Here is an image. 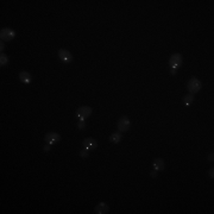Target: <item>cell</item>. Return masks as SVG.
<instances>
[{
  "label": "cell",
  "mask_w": 214,
  "mask_h": 214,
  "mask_svg": "<svg viewBox=\"0 0 214 214\" xmlns=\"http://www.w3.org/2000/svg\"><path fill=\"white\" fill-rule=\"evenodd\" d=\"M201 86H202L201 82H200L197 79L193 77V79L189 80V82H188V85H187V88H188L190 94H194V93H197V92L201 89Z\"/></svg>",
  "instance_id": "obj_1"
},
{
  "label": "cell",
  "mask_w": 214,
  "mask_h": 214,
  "mask_svg": "<svg viewBox=\"0 0 214 214\" xmlns=\"http://www.w3.org/2000/svg\"><path fill=\"white\" fill-rule=\"evenodd\" d=\"M91 114H92V108L88 107V106H82L76 112V117L79 118V120H85L86 118H88Z\"/></svg>",
  "instance_id": "obj_2"
},
{
  "label": "cell",
  "mask_w": 214,
  "mask_h": 214,
  "mask_svg": "<svg viewBox=\"0 0 214 214\" xmlns=\"http://www.w3.org/2000/svg\"><path fill=\"white\" fill-rule=\"evenodd\" d=\"M14 36H16V32L12 29H7L6 27V29H2L1 32H0V37L4 41H11V39L14 38Z\"/></svg>",
  "instance_id": "obj_3"
},
{
  "label": "cell",
  "mask_w": 214,
  "mask_h": 214,
  "mask_svg": "<svg viewBox=\"0 0 214 214\" xmlns=\"http://www.w3.org/2000/svg\"><path fill=\"white\" fill-rule=\"evenodd\" d=\"M169 63H170V67L171 68H177V67H180L181 64H182V56L180 55V54H174L171 57H170V61H169Z\"/></svg>",
  "instance_id": "obj_4"
},
{
  "label": "cell",
  "mask_w": 214,
  "mask_h": 214,
  "mask_svg": "<svg viewBox=\"0 0 214 214\" xmlns=\"http://www.w3.org/2000/svg\"><path fill=\"white\" fill-rule=\"evenodd\" d=\"M58 57H60V60H61L62 62H64V63H70L71 61H73L71 54L68 52L67 50H64V49H61V50L58 51Z\"/></svg>",
  "instance_id": "obj_5"
},
{
  "label": "cell",
  "mask_w": 214,
  "mask_h": 214,
  "mask_svg": "<svg viewBox=\"0 0 214 214\" xmlns=\"http://www.w3.org/2000/svg\"><path fill=\"white\" fill-rule=\"evenodd\" d=\"M118 129L119 131L124 132V131H127L130 129V120L127 119V117H121L118 120Z\"/></svg>",
  "instance_id": "obj_6"
},
{
  "label": "cell",
  "mask_w": 214,
  "mask_h": 214,
  "mask_svg": "<svg viewBox=\"0 0 214 214\" xmlns=\"http://www.w3.org/2000/svg\"><path fill=\"white\" fill-rule=\"evenodd\" d=\"M60 139H61V137H60V135L56 133V132H49V133H47V136H45V142H47L49 145L55 144L56 142H58Z\"/></svg>",
  "instance_id": "obj_7"
},
{
  "label": "cell",
  "mask_w": 214,
  "mask_h": 214,
  "mask_svg": "<svg viewBox=\"0 0 214 214\" xmlns=\"http://www.w3.org/2000/svg\"><path fill=\"white\" fill-rule=\"evenodd\" d=\"M83 146L86 149H88V150H94L95 147L98 146V143L95 142L94 139H92V138H86L83 141Z\"/></svg>",
  "instance_id": "obj_8"
},
{
  "label": "cell",
  "mask_w": 214,
  "mask_h": 214,
  "mask_svg": "<svg viewBox=\"0 0 214 214\" xmlns=\"http://www.w3.org/2000/svg\"><path fill=\"white\" fill-rule=\"evenodd\" d=\"M95 213H98V214L108 213V206H107L105 202H100V203L95 207Z\"/></svg>",
  "instance_id": "obj_9"
},
{
  "label": "cell",
  "mask_w": 214,
  "mask_h": 214,
  "mask_svg": "<svg viewBox=\"0 0 214 214\" xmlns=\"http://www.w3.org/2000/svg\"><path fill=\"white\" fill-rule=\"evenodd\" d=\"M152 166L155 168V170H158V171H160V170H163V169H164V166H166V164H164V161H163L162 158H156V160L154 161V164H152Z\"/></svg>",
  "instance_id": "obj_10"
},
{
  "label": "cell",
  "mask_w": 214,
  "mask_h": 214,
  "mask_svg": "<svg viewBox=\"0 0 214 214\" xmlns=\"http://www.w3.org/2000/svg\"><path fill=\"white\" fill-rule=\"evenodd\" d=\"M19 79L22 82H25V83H30L31 82V75L27 73V71H22L19 73Z\"/></svg>",
  "instance_id": "obj_11"
},
{
  "label": "cell",
  "mask_w": 214,
  "mask_h": 214,
  "mask_svg": "<svg viewBox=\"0 0 214 214\" xmlns=\"http://www.w3.org/2000/svg\"><path fill=\"white\" fill-rule=\"evenodd\" d=\"M110 141H111V143H113V144H118V143L121 141V135H120V132H114V133H112L111 137H110Z\"/></svg>",
  "instance_id": "obj_12"
},
{
  "label": "cell",
  "mask_w": 214,
  "mask_h": 214,
  "mask_svg": "<svg viewBox=\"0 0 214 214\" xmlns=\"http://www.w3.org/2000/svg\"><path fill=\"white\" fill-rule=\"evenodd\" d=\"M193 101H194V96H193V94H188L183 98V104H185L186 106H189Z\"/></svg>",
  "instance_id": "obj_13"
},
{
  "label": "cell",
  "mask_w": 214,
  "mask_h": 214,
  "mask_svg": "<svg viewBox=\"0 0 214 214\" xmlns=\"http://www.w3.org/2000/svg\"><path fill=\"white\" fill-rule=\"evenodd\" d=\"M7 61H8V60H7V56H5V55L1 52V55H0V64H1V66H5V64L7 63Z\"/></svg>",
  "instance_id": "obj_14"
},
{
  "label": "cell",
  "mask_w": 214,
  "mask_h": 214,
  "mask_svg": "<svg viewBox=\"0 0 214 214\" xmlns=\"http://www.w3.org/2000/svg\"><path fill=\"white\" fill-rule=\"evenodd\" d=\"M80 155H81L82 157H88V156H89V150L85 147V149H82V150L80 151Z\"/></svg>",
  "instance_id": "obj_15"
},
{
  "label": "cell",
  "mask_w": 214,
  "mask_h": 214,
  "mask_svg": "<svg viewBox=\"0 0 214 214\" xmlns=\"http://www.w3.org/2000/svg\"><path fill=\"white\" fill-rule=\"evenodd\" d=\"M77 127L81 129V130H83V129H85V121H83V120H80V121L77 123Z\"/></svg>",
  "instance_id": "obj_16"
},
{
  "label": "cell",
  "mask_w": 214,
  "mask_h": 214,
  "mask_svg": "<svg viewBox=\"0 0 214 214\" xmlns=\"http://www.w3.org/2000/svg\"><path fill=\"white\" fill-rule=\"evenodd\" d=\"M151 176H152V177H156V176H157V172H156V171H151Z\"/></svg>",
  "instance_id": "obj_17"
},
{
  "label": "cell",
  "mask_w": 214,
  "mask_h": 214,
  "mask_svg": "<svg viewBox=\"0 0 214 214\" xmlns=\"http://www.w3.org/2000/svg\"><path fill=\"white\" fill-rule=\"evenodd\" d=\"M209 176H211V177L213 178V168H212V169L209 170Z\"/></svg>",
  "instance_id": "obj_18"
},
{
  "label": "cell",
  "mask_w": 214,
  "mask_h": 214,
  "mask_svg": "<svg viewBox=\"0 0 214 214\" xmlns=\"http://www.w3.org/2000/svg\"><path fill=\"white\" fill-rule=\"evenodd\" d=\"M170 73H171L172 75H175V74H176V69H175V68H171V71H170Z\"/></svg>",
  "instance_id": "obj_19"
},
{
  "label": "cell",
  "mask_w": 214,
  "mask_h": 214,
  "mask_svg": "<svg viewBox=\"0 0 214 214\" xmlns=\"http://www.w3.org/2000/svg\"><path fill=\"white\" fill-rule=\"evenodd\" d=\"M208 158H209V161H213V154H211V155H209V157H208Z\"/></svg>",
  "instance_id": "obj_20"
},
{
  "label": "cell",
  "mask_w": 214,
  "mask_h": 214,
  "mask_svg": "<svg viewBox=\"0 0 214 214\" xmlns=\"http://www.w3.org/2000/svg\"><path fill=\"white\" fill-rule=\"evenodd\" d=\"M49 149H50V146H49V144H48V146L44 147V151H49Z\"/></svg>",
  "instance_id": "obj_21"
},
{
  "label": "cell",
  "mask_w": 214,
  "mask_h": 214,
  "mask_svg": "<svg viewBox=\"0 0 214 214\" xmlns=\"http://www.w3.org/2000/svg\"><path fill=\"white\" fill-rule=\"evenodd\" d=\"M0 49H1V51H2V49H4V44H2V42H1V44H0Z\"/></svg>",
  "instance_id": "obj_22"
}]
</instances>
